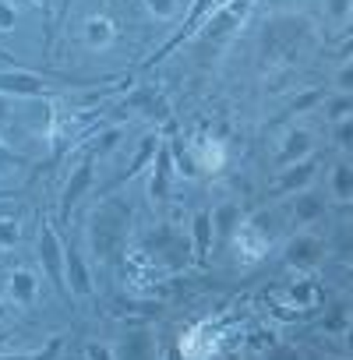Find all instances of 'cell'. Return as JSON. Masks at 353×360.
I'll return each instance as SVG.
<instances>
[{"label": "cell", "instance_id": "19", "mask_svg": "<svg viewBox=\"0 0 353 360\" xmlns=\"http://www.w3.org/2000/svg\"><path fill=\"white\" fill-rule=\"evenodd\" d=\"M339 141L349 148L353 145V120H339Z\"/></svg>", "mask_w": 353, "mask_h": 360}, {"label": "cell", "instance_id": "21", "mask_svg": "<svg viewBox=\"0 0 353 360\" xmlns=\"http://www.w3.org/2000/svg\"><path fill=\"white\" fill-rule=\"evenodd\" d=\"M8 117V96H0V120Z\"/></svg>", "mask_w": 353, "mask_h": 360}, {"label": "cell", "instance_id": "18", "mask_svg": "<svg viewBox=\"0 0 353 360\" xmlns=\"http://www.w3.org/2000/svg\"><path fill=\"white\" fill-rule=\"evenodd\" d=\"M328 11H332V18H346L353 11V0H328Z\"/></svg>", "mask_w": 353, "mask_h": 360}, {"label": "cell", "instance_id": "12", "mask_svg": "<svg viewBox=\"0 0 353 360\" xmlns=\"http://www.w3.org/2000/svg\"><path fill=\"white\" fill-rule=\"evenodd\" d=\"M155 152H159V141H155V134H145V138H141V145H138V155H134V162L127 166V176H134V173H138V169H141V166H145V162H148Z\"/></svg>", "mask_w": 353, "mask_h": 360}, {"label": "cell", "instance_id": "4", "mask_svg": "<svg viewBox=\"0 0 353 360\" xmlns=\"http://www.w3.org/2000/svg\"><path fill=\"white\" fill-rule=\"evenodd\" d=\"M36 290H39V279H36L32 269H15V272H11V279H8V293H11V300H18V304H32V300H36Z\"/></svg>", "mask_w": 353, "mask_h": 360}, {"label": "cell", "instance_id": "10", "mask_svg": "<svg viewBox=\"0 0 353 360\" xmlns=\"http://www.w3.org/2000/svg\"><path fill=\"white\" fill-rule=\"evenodd\" d=\"M89 184H92V162H82V166L75 169V176H71V184L64 188V205H71Z\"/></svg>", "mask_w": 353, "mask_h": 360}, {"label": "cell", "instance_id": "5", "mask_svg": "<svg viewBox=\"0 0 353 360\" xmlns=\"http://www.w3.org/2000/svg\"><path fill=\"white\" fill-rule=\"evenodd\" d=\"M155 173H152V198H166V191H169V148L166 145H159V152H155Z\"/></svg>", "mask_w": 353, "mask_h": 360}, {"label": "cell", "instance_id": "14", "mask_svg": "<svg viewBox=\"0 0 353 360\" xmlns=\"http://www.w3.org/2000/svg\"><path fill=\"white\" fill-rule=\"evenodd\" d=\"M18 237H22V230H18L15 216H11V219H0V248H15Z\"/></svg>", "mask_w": 353, "mask_h": 360}, {"label": "cell", "instance_id": "17", "mask_svg": "<svg viewBox=\"0 0 353 360\" xmlns=\"http://www.w3.org/2000/svg\"><path fill=\"white\" fill-rule=\"evenodd\" d=\"M15 29V8L0 0V32H11Z\"/></svg>", "mask_w": 353, "mask_h": 360}, {"label": "cell", "instance_id": "9", "mask_svg": "<svg viewBox=\"0 0 353 360\" xmlns=\"http://www.w3.org/2000/svg\"><path fill=\"white\" fill-rule=\"evenodd\" d=\"M311 173H314V159H304L300 166H293V169H286V173L279 176V191H293V188H304Z\"/></svg>", "mask_w": 353, "mask_h": 360}, {"label": "cell", "instance_id": "3", "mask_svg": "<svg viewBox=\"0 0 353 360\" xmlns=\"http://www.w3.org/2000/svg\"><path fill=\"white\" fill-rule=\"evenodd\" d=\"M82 36H85V43H89L92 50H106V46L113 43L117 29H113V22H110L106 15H92V18H85Z\"/></svg>", "mask_w": 353, "mask_h": 360}, {"label": "cell", "instance_id": "2", "mask_svg": "<svg viewBox=\"0 0 353 360\" xmlns=\"http://www.w3.org/2000/svg\"><path fill=\"white\" fill-rule=\"evenodd\" d=\"M43 89V78L25 75V71H8L0 75V96H36Z\"/></svg>", "mask_w": 353, "mask_h": 360}, {"label": "cell", "instance_id": "20", "mask_svg": "<svg viewBox=\"0 0 353 360\" xmlns=\"http://www.w3.org/2000/svg\"><path fill=\"white\" fill-rule=\"evenodd\" d=\"M339 89H353V64H346L339 71Z\"/></svg>", "mask_w": 353, "mask_h": 360}, {"label": "cell", "instance_id": "22", "mask_svg": "<svg viewBox=\"0 0 353 360\" xmlns=\"http://www.w3.org/2000/svg\"><path fill=\"white\" fill-rule=\"evenodd\" d=\"M11 205H4V202H0V219H11V212H8Z\"/></svg>", "mask_w": 353, "mask_h": 360}, {"label": "cell", "instance_id": "15", "mask_svg": "<svg viewBox=\"0 0 353 360\" xmlns=\"http://www.w3.org/2000/svg\"><path fill=\"white\" fill-rule=\"evenodd\" d=\"M85 360H117V356H113V349H110L106 342H89Z\"/></svg>", "mask_w": 353, "mask_h": 360}, {"label": "cell", "instance_id": "24", "mask_svg": "<svg viewBox=\"0 0 353 360\" xmlns=\"http://www.w3.org/2000/svg\"><path fill=\"white\" fill-rule=\"evenodd\" d=\"M32 4H36V8H43V11H46V8H50V0H32Z\"/></svg>", "mask_w": 353, "mask_h": 360}, {"label": "cell", "instance_id": "8", "mask_svg": "<svg viewBox=\"0 0 353 360\" xmlns=\"http://www.w3.org/2000/svg\"><path fill=\"white\" fill-rule=\"evenodd\" d=\"M307 152H311V131H290V138L283 141V159L286 162H293V159H307Z\"/></svg>", "mask_w": 353, "mask_h": 360}, {"label": "cell", "instance_id": "23", "mask_svg": "<svg viewBox=\"0 0 353 360\" xmlns=\"http://www.w3.org/2000/svg\"><path fill=\"white\" fill-rule=\"evenodd\" d=\"M4 314H8V300L0 297V321H4Z\"/></svg>", "mask_w": 353, "mask_h": 360}, {"label": "cell", "instance_id": "6", "mask_svg": "<svg viewBox=\"0 0 353 360\" xmlns=\"http://www.w3.org/2000/svg\"><path fill=\"white\" fill-rule=\"evenodd\" d=\"M209 244H212V216L202 209V212L195 216V258H198V262H205Z\"/></svg>", "mask_w": 353, "mask_h": 360}, {"label": "cell", "instance_id": "16", "mask_svg": "<svg viewBox=\"0 0 353 360\" xmlns=\"http://www.w3.org/2000/svg\"><path fill=\"white\" fill-rule=\"evenodd\" d=\"M57 346V342H53ZM53 346L46 353H0V360H50L53 356Z\"/></svg>", "mask_w": 353, "mask_h": 360}, {"label": "cell", "instance_id": "13", "mask_svg": "<svg viewBox=\"0 0 353 360\" xmlns=\"http://www.w3.org/2000/svg\"><path fill=\"white\" fill-rule=\"evenodd\" d=\"M145 8L155 18H173L176 11H181V0H145Z\"/></svg>", "mask_w": 353, "mask_h": 360}, {"label": "cell", "instance_id": "1", "mask_svg": "<svg viewBox=\"0 0 353 360\" xmlns=\"http://www.w3.org/2000/svg\"><path fill=\"white\" fill-rule=\"evenodd\" d=\"M39 258H43V269L53 279V286L64 290L68 286V248L60 244V237L50 223H43V230H39Z\"/></svg>", "mask_w": 353, "mask_h": 360}, {"label": "cell", "instance_id": "11", "mask_svg": "<svg viewBox=\"0 0 353 360\" xmlns=\"http://www.w3.org/2000/svg\"><path fill=\"white\" fill-rule=\"evenodd\" d=\"M332 195L339 202H353V169L349 166H335L332 169Z\"/></svg>", "mask_w": 353, "mask_h": 360}, {"label": "cell", "instance_id": "25", "mask_svg": "<svg viewBox=\"0 0 353 360\" xmlns=\"http://www.w3.org/2000/svg\"><path fill=\"white\" fill-rule=\"evenodd\" d=\"M346 346H349V349H353V328H349V332H346Z\"/></svg>", "mask_w": 353, "mask_h": 360}, {"label": "cell", "instance_id": "7", "mask_svg": "<svg viewBox=\"0 0 353 360\" xmlns=\"http://www.w3.org/2000/svg\"><path fill=\"white\" fill-rule=\"evenodd\" d=\"M68 279H71V290H75L78 297L89 293V269L82 265V255H78L75 248H68Z\"/></svg>", "mask_w": 353, "mask_h": 360}]
</instances>
